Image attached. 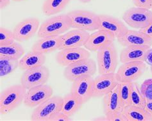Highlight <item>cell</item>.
I'll use <instances>...</instances> for the list:
<instances>
[{
  "label": "cell",
  "instance_id": "1",
  "mask_svg": "<svg viewBox=\"0 0 152 121\" xmlns=\"http://www.w3.org/2000/svg\"><path fill=\"white\" fill-rule=\"evenodd\" d=\"M27 89L21 84L7 87L0 95V112L1 115L10 114L23 103Z\"/></svg>",
  "mask_w": 152,
  "mask_h": 121
},
{
  "label": "cell",
  "instance_id": "2",
  "mask_svg": "<svg viewBox=\"0 0 152 121\" xmlns=\"http://www.w3.org/2000/svg\"><path fill=\"white\" fill-rule=\"evenodd\" d=\"M71 28V23L66 14L51 17L44 21L39 26L37 36L43 38L48 36L61 35Z\"/></svg>",
  "mask_w": 152,
  "mask_h": 121
},
{
  "label": "cell",
  "instance_id": "3",
  "mask_svg": "<svg viewBox=\"0 0 152 121\" xmlns=\"http://www.w3.org/2000/svg\"><path fill=\"white\" fill-rule=\"evenodd\" d=\"M66 15L71 23V28L85 31L99 30V15L93 12L76 10L70 11Z\"/></svg>",
  "mask_w": 152,
  "mask_h": 121
},
{
  "label": "cell",
  "instance_id": "4",
  "mask_svg": "<svg viewBox=\"0 0 152 121\" xmlns=\"http://www.w3.org/2000/svg\"><path fill=\"white\" fill-rule=\"evenodd\" d=\"M122 19L128 26L141 30L152 22V10L147 8L132 7L123 13Z\"/></svg>",
  "mask_w": 152,
  "mask_h": 121
},
{
  "label": "cell",
  "instance_id": "5",
  "mask_svg": "<svg viewBox=\"0 0 152 121\" xmlns=\"http://www.w3.org/2000/svg\"><path fill=\"white\" fill-rule=\"evenodd\" d=\"M96 59L99 74L115 73L118 65V55L114 43L99 50Z\"/></svg>",
  "mask_w": 152,
  "mask_h": 121
},
{
  "label": "cell",
  "instance_id": "6",
  "mask_svg": "<svg viewBox=\"0 0 152 121\" xmlns=\"http://www.w3.org/2000/svg\"><path fill=\"white\" fill-rule=\"evenodd\" d=\"M63 98L54 95L35 107L31 114L30 119L32 121H50L57 112L61 111Z\"/></svg>",
  "mask_w": 152,
  "mask_h": 121
},
{
  "label": "cell",
  "instance_id": "7",
  "mask_svg": "<svg viewBox=\"0 0 152 121\" xmlns=\"http://www.w3.org/2000/svg\"><path fill=\"white\" fill-rule=\"evenodd\" d=\"M96 71V62L89 58L66 67L63 74L66 79L73 83L75 80L84 76H93Z\"/></svg>",
  "mask_w": 152,
  "mask_h": 121
},
{
  "label": "cell",
  "instance_id": "8",
  "mask_svg": "<svg viewBox=\"0 0 152 121\" xmlns=\"http://www.w3.org/2000/svg\"><path fill=\"white\" fill-rule=\"evenodd\" d=\"M147 64L143 61L123 63L115 72V77L119 83H134L145 73Z\"/></svg>",
  "mask_w": 152,
  "mask_h": 121
},
{
  "label": "cell",
  "instance_id": "9",
  "mask_svg": "<svg viewBox=\"0 0 152 121\" xmlns=\"http://www.w3.org/2000/svg\"><path fill=\"white\" fill-rule=\"evenodd\" d=\"M50 76L49 69L45 66L29 69L24 71L20 82L26 89L46 84Z\"/></svg>",
  "mask_w": 152,
  "mask_h": 121
},
{
  "label": "cell",
  "instance_id": "10",
  "mask_svg": "<svg viewBox=\"0 0 152 121\" xmlns=\"http://www.w3.org/2000/svg\"><path fill=\"white\" fill-rule=\"evenodd\" d=\"M119 84L115 73L99 74L93 79L92 98H100L114 90Z\"/></svg>",
  "mask_w": 152,
  "mask_h": 121
},
{
  "label": "cell",
  "instance_id": "11",
  "mask_svg": "<svg viewBox=\"0 0 152 121\" xmlns=\"http://www.w3.org/2000/svg\"><path fill=\"white\" fill-rule=\"evenodd\" d=\"M53 90L51 85H41L27 90L24 104L28 108H35L53 96Z\"/></svg>",
  "mask_w": 152,
  "mask_h": 121
},
{
  "label": "cell",
  "instance_id": "12",
  "mask_svg": "<svg viewBox=\"0 0 152 121\" xmlns=\"http://www.w3.org/2000/svg\"><path fill=\"white\" fill-rule=\"evenodd\" d=\"M91 57V53L86 48H67L60 50L56 55L55 59L58 65L67 67L71 64L86 60Z\"/></svg>",
  "mask_w": 152,
  "mask_h": 121
},
{
  "label": "cell",
  "instance_id": "13",
  "mask_svg": "<svg viewBox=\"0 0 152 121\" xmlns=\"http://www.w3.org/2000/svg\"><path fill=\"white\" fill-rule=\"evenodd\" d=\"M39 20L36 17H28L19 22L13 30L15 41L23 42L30 39L38 31Z\"/></svg>",
  "mask_w": 152,
  "mask_h": 121
},
{
  "label": "cell",
  "instance_id": "14",
  "mask_svg": "<svg viewBox=\"0 0 152 121\" xmlns=\"http://www.w3.org/2000/svg\"><path fill=\"white\" fill-rule=\"evenodd\" d=\"M90 36L89 31L74 29L60 35V46L58 50L67 48L82 47L85 46Z\"/></svg>",
  "mask_w": 152,
  "mask_h": 121
},
{
  "label": "cell",
  "instance_id": "15",
  "mask_svg": "<svg viewBox=\"0 0 152 121\" xmlns=\"http://www.w3.org/2000/svg\"><path fill=\"white\" fill-rule=\"evenodd\" d=\"M103 108L107 121H113L115 117L122 114L123 107L119 98L118 85L103 97Z\"/></svg>",
  "mask_w": 152,
  "mask_h": 121
},
{
  "label": "cell",
  "instance_id": "16",
  "mask_svg": "<svg viewBox=\"0 0 152 121\" xmlns=\"http://www.w3.org/2000/svg\"><path fill=\"white\" fill-rule=\"evenodd\" d=\"M99 30L109 32L117 39L129 30L126 25L121 20L109 15H99Z\"/></svg>",
  "mask_w": 152,
  "mask_h": 121
},
{
  "label": "cell",
  "instance_id": "17",
  "mask_svg": "<svg viewBox=\"0 0 152 121\" xmlns=\"http://www.w3.org/2000/svg\"><path fill=\"white\" fill-rule=\"evenodd\" d=\"M117 41L123 47L138 46L150 48L152 39L141 30H129L125 34L117 39Z\"/></svg>",
  "mask_w": 152,
  "mask_h": 121
},
{
  "label": "cell",
  "instance_id": "18",
  "mask_svg": "<svg viewBox=\"0 0 152 121\" xmlns=\"http://www.w3.org/2000/svg\"><path fill=\"white\" fill-rule=\"evenodd\" d=\"M115 38L109 32L103 30H98L90 34L85 48L89 51L97 52L110 44L114 43Z\"/></svg>",
  "mask_w": 152,
  "mask_h": 121
},
{
  "label": "cell",
  "instance_id": "19",
  "mask_svg": "<svg viewBox=\"0 0 152 121\" xmlns=\"http://www.w3.org/2000/svg\"><path fill=\"white\" fill-rule=\"evenodd\" d=\"M93 76H84L73 82L71 88V92L77 96L83 104L87 103L92 98V85Z\"/></svg>",
  "mask_w": 152,
  "mask_h": 121
},
{
  "label": "cell",
  "instance_id": "20",
  "mask_svg": "<svg viewBox=\"0 0 152 121\" xmlns=\"http://www.w3.org/2000/svg\"><path fill=\"white\" fill-rule=\"evenodd\" d=\"M59 46L60 35L48 36L37 40L31 47V51L46 55L59 50Z\"/></svg>",
  "mask_w": 152,
  "mask_h": 121
},
{
  "label": "cell",
  "instance_id": "21",
  "mask_svg": "<svg viewBox=\"0 0 152 121\" xmlns=\"http://www.w3.org/2000/svg\"><path fill=\"white\" fill-rule=\"evenodd\" d=\"M148 50V48L138 46L123 47L120 53V62L122 63L135 61L144 62Z\"/></svg>",
  "mask_w": 152,
  "mask_h": 121
},
{
  "label": "cell",
  "instance_id": "22",
  "mask_svg": "<svg viewBox=\"0 0 152 121\" xmlns=\"http://www.w3.org/2000/svg\"><path fill=\"white\" fill-rule=\"evenodd\" d=\"M46 60L45 54L31 51L19 60V67L22 71L44 66Z\"/></svg>",
  "mask_w": 152,
  "mask_h": 121
},
{
  "label": "cell",
  "instance_id": "23",
  "mask_svg": "<svg viewBox=\"0 0 152 121\" xmlns=\"http://www.w3.org/2000/svg\"><path fill=\"white\" fill-rule=\"evenodd\" d=\"M122 114L126 121H152V116L145 108L129 105L123 108Z\"/></svg>",
  "mask_w": 152,
  "mask_h": 121
},
{
  "label": "cell",
  "instance_id": "24",
  "mask_svg": "<svg viewBox=\"0 0 152 121\" xmlns=\"http://www.w3.org/2000/svg\"><path fill=\"white\" fill-rule=\"evenodd\" d=\"M61 111L69 117L73 116L82 108L83 104L77 96L70 92L63 97Z\"/></svg>",
  "mask_w": 152,
  "mask_h": 121
},
{
  "label": "cell",
  "instance_id": "25",
  "mask_svg": "<svg viewBox=\"0 0 152 121\" xmlns=\"http://www.w3.org/2000/svg\"><path fill=\"white\" fill-rule=\"evenodd\" d=\"M70 1L71 0H45L42 12L46 16L57 14L64 10Z\"/></svg>",
  "mask_w": 152,
  "mask_h": 121
},
{
  "label": "cell",
  "instance_id": "26",
  "mask_svg": "<svg viewBox=\"0 0 152 121\" xmlns=\"http://www.w3.org/2000/svg\"><path fill=\"white\" fill-rule=\"evenodd\" d=\"M20 43L15 41L9 45L0 46V56L15 60L22 58L25 54V49Z\"/></svg>",
  "mask_w": 152,
  "mask_h": 121
},
{
  "label": "cell",
  "instance_id": "27",
  "mask_svg": "<svg viewBox=\"0 0 152 121\" xmlns=\"http://www.w3.org/2000/svg\"><path fill=\"white\" fill-rule=\"evenodd\" d=\"M146 99L143 96L140 89V85L137 82L132 83L130 88V105L145 108Z\"/></svg>",
  "mask_w": 152,
  "mask_h": 121
},
{
  "label": "cell",
  "instance_id": "28",
  "mask_svg": "<svg viewBox=\"0 0 152 121\" xmlns=\"http://www.w3.org/2000/svg\"><path fill=\"white\" fill-rule=\"evenodd\" d=\"M19 60L7 58L0 56V76H5L12 73L19 67Z\"/></svg>",
  "mask_w": 152,
  "mask_h": 121
},
{
  "label": "cell",
  "instance_id": "29",
  "mask_svg": "<svg viewBox=\"0 0 152 121\" xmlns=\"http://www.w3.org/2000/svg\"><path fill=\"white\" fill-rule=\"evenodd\" d=\"M132 83H119V94L122 106L125 108L130 105V88Z\"/></svg>",
  "mask_w": 152,
  "mask_h": 121
},
{
  "label": "cell",
  "instance_id": "30",
  "mask_svg": "<svg viewBox=\"0 0 152 121\" xmlns=\"http://www.w3.org/2000/svg\"><path fill=\"white\" fill-rule=\"evenodd\" d=\"M15 41L14 32L6 28H0V46L9 45Z\"/></svg>",
  "mask_w": 152,
  "mask_h": 121
},
{
  "label": "cell",
  "instance_id": "31",
  "mask_svg": "<svg viewBox=\"0 0 152 121\" xmlns=\"http://www.w3.org/2000/svg\"><path fill=\"white\" fill-rule=\"evenodd\" d=\"M141 93L146 100L152 99V78L144 81L140 85Z\"/></svg>",
  "mask_w": 152,
  "mask_h": 121
},
{
  "label": "cell",
  "instance_id": "32",
  "mask_svg": "<svg viewBox=\"0 0 152 121\" xmlns=\"http://www.w3.org/2000/svg\"><path fill=\"white\" fill-rule=\"evenodd\" d=\"M70 120H71V117H69V116H67L62 111H60L52 117L50 121H70Z\"/></svg>",
  "mask_w": 152,
  "mask_h": 121
},
{
  "label": "cell",
  "instance_id": "33",
  "mask_svg": "<svg viewBox=\"0 0 152 121\" xmlns=\"http://www.w3.org/2000/svg\"><path fill=\"white\" fill-rule=\"evenodd\" d=\"M152 0H132L134 5L135 7L147 8L151 9Z\"/></svg>",
  "mask_w": 152,
  "mask_h": 121
},
{
  "label": "cell",
  "instance_id": "34",
  "mask_svg": "<svg viewBox=\"0 0 152 121\" xmlns=\"http://www.w3.org/2000/svg\"><path fill=\"white\" fill-rule=\"evenodd\" d=\"M147 65L150 66H152V47H151L147 50L145 56V60H144Z\"/></svg>",
  "mask_w": 152,
  "mask_h": 121
},
{
  "label": "cell",
  "instance_id": "35",
  "mask_svg": "<svg viewBox=\"0 0 152 121\" xmlns=\"http://www.w3.org/2000/svg\"><path fill=\"white\" fill-rule=\"evenodd\" d=\"M141 31L152 39V22L150 24L149 26H148L145 29L141 30Z\"/></svg>",
  "mask_w": 152,
  "mask_h": 121
},
{
  "label": "cell",
  "instance_id": "36",
  "mask_svg": "<svg viewBox=\"0 0 152 121\" xmlns=\"http://www.w3.org/2000/svg\"><path fill=\"white\" fill-rule=\"evenodd\" d=\"M145 110L152 116V99L151 100H146V105H145Z\"/></svg>",
  "mask_w": 152,
  "mask_h": 121
},
{
  "label": "cell",
  "instance_id": "37",
  "mask_svg": "<svg viewBox=\"0 0 152 121\" xmlns=\"http://www.w3.org/2000/svg\"><path fill=\"white\" fill-rule=\"evenodd\" d=\"M10 4V0H0V9L3 10Z\"/></svg>",
  "mask_w": 152,
  "mask_h": 121
},
{
  "label": "cell",
  "instance_id": "38",
  "mask_svg": "<svg viewBox=\"0 0 152 121\" xmlns=\"http://www.w3.org/2000/svg\"><path fill=\"white\" fill-rule=\"evenodd\" d=\"M78 1L83 3H87L91 2V1H93V0H78Z\"/></svg>",
  "mask_w": 152,
  "mask_h": 121
},
{
  "label": "cell",
  "instance_id": "39",
  "mask_svg": "<svg viewBox=\"0 0 152 121\" xmlns=\"http://www.w3.org/2000/svg\"><path fill=\"white\" fill-rule=\"evenodd\" d=\"M13 1H15V2H20V1H24V0H12Z\"/></svg>",
  "mask_w": 152,
  "mask_h": 121
},
{
  "label": "cell",
  "instance_id": "40",
  "mask_svg": "<svg viewBox=\"0 0 152 121\" xmlns=\"http://www.w3.org/2000/svg\"><path fill=\"white\" fill-rule=\"evenodd\" d=\"M150 71H151V73L152 74V66H150Z\"/></svg>",
  "mask_w": 152,
  "mask_h": 121
},
{
  "label": "cell",
  "instance_id": "41",
  "mask_svg": "<svg viewBox=\"0 0 152 121\" xmlns=\"http://www.w3.org/2000/svg\"><path fill=\"white\" fill-rule=\"evenodd\" d=\"M151 10H152V1H151Z\"/></svg>",
  "mask_w": 152,
  "mask_h": 121
}]
</instances>
